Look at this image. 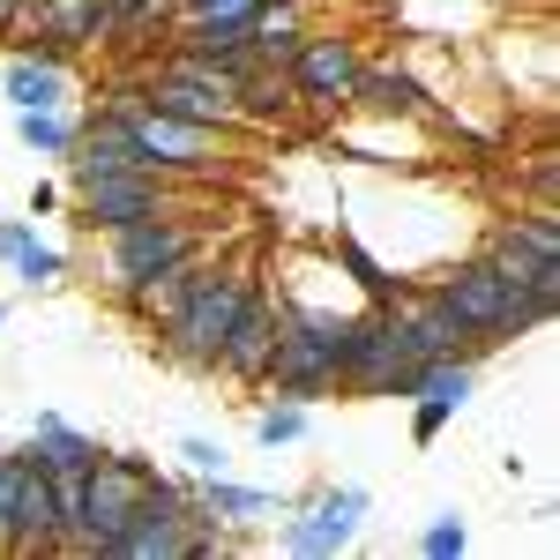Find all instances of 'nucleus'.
Listing matches in <instances>:
<instances>
[{
  "mask_svg": "<svg viewBox=\"0 0 560 560\" xmlns=\"http://www.w3.org/2000/svg\"><path fill=\"white\" fill-rule=\"evenodd\" d=\"M255 255L240 247V255H202L187 261V292L173 300V314L158 322V345H165V359H179V366H195V374H210L217 345H224V329L240 322V306L255 300Z\"/></svg>",
  "mask_w": 560,
  "mask_h": 560,
  "instance_id": "1",
  "label": "nucleus"
},
{
  "mask_svg": "<svg viewBox=\"0 0 560 560\" xmlns=\"http://www.w3.org/2000/svg\"><path fill=\"white\" fill-rule=\"evenodd\" d=\"M202 247H210V232L187 224V217H135V224H113V232H105V284H113L120 300H135L142 284H158L165 269L195 261Z\"/></svg>",
  "mask_w": 560,
  "mask_h": 560,
  "instance_id": "2",
  "label": "nucleus"
},
{
  "mask_svg": "<svg viewBox=\"0 0 560 560\" xmlns=\"http://www.w3.org/2000/svg\"><path fill=\"white\" fill-rule=\"evenodd\" d=\"M142 478H150L142 456H97V464L83 471V509H75V530H68L60 553H105V546L128 530Z\"/></svg>",
  "mask_w": 560,
  "mask_h": 560,
  "instance_id": "3",
  "label": "nucleus"
},
{
  "mask_svg": "<svg viewBox=\"0 0 560 560\" xmlns=\"http://www.w3.org/2000/svg\"><path fill=\"white\" fill-rule=\"evenodd\" d=\"M509 284H516V277H501L493 255H456V269H441L427 284V300L464 329L471 351H493V322H501V306H509Z\"/></svg>",
  "mask_w": 560,
  "mask_h": 560,
  "instance_id": "4",
  "label": "nucleus"
},
{
  "mask_svg": "<svg viewBox=\"0 0 560 560\" xmlns=\"http://www.w3.org/2000/svg\"><path fill=\"white\" fill-rule=\"evenodd\" d=\"M486 255H493L501 277H516V284H530V292H553V300H560V210H553V202H538L530 217L493 224Z\"/></svg>",
  "mask_w": 560,
  "mask_h": 560,
  "instance_id": "5",
  "label": "nucleus"
},
{
  "mask_svg": "<svg viewBox=\"0 0 560 560\" xmlns=\"http://www.w3.org/2000/svg\"><path fill=\"white\" fill-rule=\"evenodd\" d=\"M359 68H366L359 38H300V52L284 60V83H292V97L314 105V113H351Z\"/></svg>",
  "mask_w": 560,
  "mask_h": 560,
  "instance_id": "6",
  "label": "nucleus"
},
{
  "mask_svg": "<svg viewBox=\"0 0 560 560\" xmlns=\"http://www.w3.org/2000/svg\"><path fill=\"white\" fill-rule=\"evenodd\" d=\"M173 187L179 179L165 173H90L75 179V202H83V224L113 232V224H135V217H179Z\"/></svg>",
  "mask_w": 560,
  "mask_h": 560,
  "instance_id": "7",
  "label": "nucleus"
},
{
  "mask_svg": "<svg viewBox=\"0 0 560 560\" xmlns=\"http://www.w3.org/2000/svg\"><path fill=\"white\" fill-rule=\"evenodd\" d=\"M15 23H23V45H38V52H68V45L120 38V23H113L105 0H31Z\"/></svg>",
  "mask_w": 560,
  "mask_h": 560,
  "instance_id": "8",
  "label": "nucleus"
},
{
  "mask_svg": "<svg viewBox=\"0 0 560 560\" xmlns=\"http://www.w3.org/2000/svg\"><path fill=\"white\" fill-rule=\"evenodd\" d=\"M277 314H284V292L255 284V300L240 306V322L224 329V345H217L210 374H232V382H261V366H269V351H277Z\"/></svg>",
  "mask_w": 560,
  "mask_h": 560,
  "instance_id": "9",
  "label": "nucleus"
},
{
  "mask_svg": "<svg viewBox=\"0 0 560 560\" xmlns=\"http://www.w3.org/2000/svg\"><path fill=\"white\" fill-rule=\"evenodd\" d=\"M359 516H366V486H337V493H322L306 516L284 523V553H300V560L345 553L351 530H359Z\"/></svg>",
  "mask_w": 560,
  "mask_h": 560,
  "instance_id": "10",
  "label": "nucleus"
},
{
  "mask_svg": "<svg viewBox=\"0 0 560 560\" xmlns=\"http://www.w3.org/2000/svg\"><path fill=\"white\" fill-rule=\"evenodd\" d=\"M8 553H60V486H52L31 456H23V486H15Z\"/></svg>",
  "mask_w": 560,
  "mask_h": 560,
  "instance_id": "11",
  "label": "nucleus"
},
{
  "mask_svg": "<svg viewBox=\"0 0 560 560\" xmlns=\"http://www.w3.org/2000/svg\"><path fill=\"white\" fill-rule=\"evenodd\" d=\"M351 113H374V120H441V105H433L419 75L411 68H359V90H351Z\"/></svg>",
  "mask_w": 560,
  "mask_h": 560,
  "instance_id": "12",
  "label": "nucleus"
},
{
  "mask_svg": "<svg viewBox=\"0 0 560 560\" xmlns=\"http://www.w3.org/2000/svg\"><path fill=\"white\" fill-rule=\"evenodd\" d=\"M8 105L15 113H52V105H68V68H60V52H38V45H23L15 60H8Z\"/></svg>",
  "mask_w": 560,
  "mask_h": 560,
  "instance_id": "13",
  "label": "nucleus"
},
{
  "mask_svg": "<svg viewBox=\"0 0 560 560\" xmlns=\"http://www.w3.org/2000/svg\"><path fill=\"white\" fill-rule=\"evenodd\" d=\"M23 456H31V464H38L45 478H83L90 464L105 456V448H97L90 433H75L68 419H52V411H45V419H38V433H31V448H23Z\"/></svg>",
  "mask_w": 560,
  "mask_h": 560,
  "instance_id": "14",
  "label": "nucleus"
},
{
  "mask_svg": "<svg viewBox=\"0 0 560 560\" xmlns=\"http://www.w3.org/2000/svg\"><path fill=\"white\" fill-rule=\"evenodd\" d=\"M195 501H202L217 523H232V530H247V523H269V516H277V493H261V486H232L224 471L202 478V486H195Z\"/></svg>",
  "mask_w": 560,
  "mask_h": 560,
  "instance_id": "15",
  "label": "nucleus"
},
{
  "mask_svg": "<svg viewBox=\"0 0 560 560\" xmlns=\"http://www.w3.org/2000/svg\"><path fill=\"white\" fill-rule=\"evenodd\" d=\"M15 135H23L38 158H68V150H75V120H68L60 105H52V113H15Z\"/></svg>",
  "mask_w": 560,
  "mask_h": 560,
  "instance_id": "16",
  "label": "nucleus"
},
{
  "mask_svg": "<svg viewBox=\"0 0 560 560\" xmlns=\"http://www.w3.org/2000/svg\"><path fill=\"white\" fill-rule=\"evenodd\" d=\"M300 433H306V404H284V396H277V404L255 419V441H261V448H292Z\"/></svg>",
  "mask_w": 560,
  "mask_h": 560,
  "instance_id": "17",
  "label": "nucleus"
},
{
  "mask_svg": "<svg viewBox=\"0 0 560 560\" xmlns=\"http://www.w3.org/2000/svg\"><path fill=\"white\" fill-rule=\"evenodd\" d=\"M8 269H15V277H23V284L38 292V284H52V277L68 269V255H60V247H38V240H31V247H23L15 261H8Z\"/></svg>",
  "mask_w": 560,
  "mask_h": 560,
  "instance_id": "18",
  "label": "nucleus"
},
{
  "mask_svg": "<svg viewBox=\"0 0 560 560\" xmlns=\"http://www.w3.org/2000/svg\"><path fill=\"white\" fill-rule=\"evenodd\" d=\"M464 546H471V530H464L456 516H441V523L427 530V538H419V553H427V560H456Z\"/></svg>",
  "mask_w": 560,
  "mask_h": 560,
  "instance_id": "19",
  "label": "nucleus"
},
{
  "mask_svg": "<svg viewBox=\"0 0 560 560\" xmlns=\"http://www.w3.org/2000/svg\"><path fill=\"white\" fill-rule=\"evenodd\" d=\"M105 8H113L120 31H142V23H158V15H179V0H105Z\"/></svg>",
  "mask_w": 560,
  "mask_h": 560,
  "instance_id": "20",
  "label": "nucleus"
},
{
  "mask_svg": "<svg viewBox=\"0 0 560 560\" xmlns=\"http://www.w3.org/2000/svg\"><path fill=\"white\" fill-rule=\"evenodd\" d=\"M15 486H23V448L0 456V553H8V523H15Z\"/></svg>",
  "mask_w": 560,
  "mask_h": 560,
  "instance_id": "21",
  "label": "nucleus"
},
{
  "mask_svg": "<svg viewBox=\"0 0 560 560\" xmlns=\"http://www.w3.org/2000/svg\"><path fill=\"white\" fill-rule=\"evenodd\" d=\"M179 456H187V471H195V478L224 471V448H217V441H202V433H187V441H179Z\"/></svg>",
  "mask_w": 560,
  "mask_h": 560,
  "instance_id": "22",
  "label": "nucleus"
},
{
  "mask_svg": "<svg viewBox=\"0 0 560 560\" xmlns=\"http://www.w3.org/2000/svg\"><path fill=\"white\" fill-rule=\"evenodd\" d=\"M448 419H456L448 404H411V441H433V433L448 427Z\"/></svg>",
  "mask_w": 560,
  "mask_h": 560,
  "instance_id": "23",
  "label": "nucleus"
},
{
  "mask_svg": "<svg viewBox=\"0 0 560 560\" xmlns=\"http://www.w3.org/2000/svg\"><path fill=\"white\" fill-rule=\"evenodd\" d=\"M31 240H38V232H31L23 217H15V224H0V261H15L23 247H31Z\"/></svg>",
  "mask_w": 560,
  "mask_h": 560,
  "instance_id": "24",
  "label": "nucleus"
},
{
  "mask_svg": "<svg viewBox=\"0 0 560 560\" xmlns=\"http://www.w3.org/2000/svg\"><path fill=\"white\" fill-rule=\"evenodd\" d=\"M15 15H23V0H0V38L15 31Z\"/></svg>",
  "mask_w": 560,
  "mask_h": 560,
  "instance_id": "25",
  "label": "nucleus"
}]
</instances>
